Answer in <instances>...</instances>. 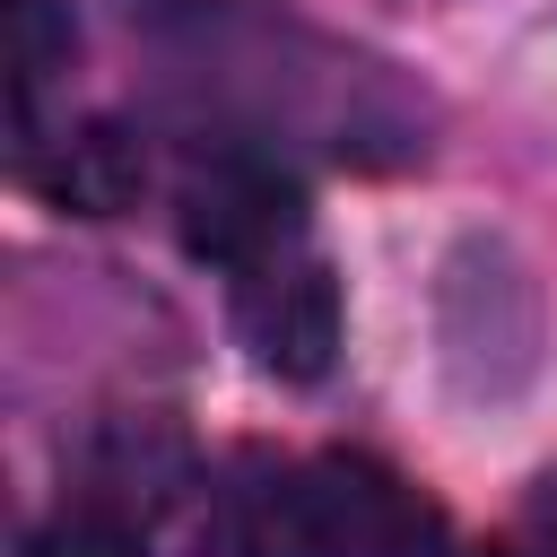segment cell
Masks as SVG:
<instances>
[{"label":"cell","instance_id":"8992f818","mask_svg":"<svg viewBox=\"0 0 557 557\" xmlns=\"http://www.w3.org/2000/svg\"><path fill=\"white\" fill-rule=\"evenodd\" d=\"M26 557H139V531H131V513L122 505H70V513H52L35 540H26Z\"/></svg>","mask_w":557,"mask_h":557},{"label":"cell","instance_id":"5b68a950","mask_svg":"<svg viewBox=\"0 0 557 557\" xmlns=\"http://www.w3.org/2000/svg\"><path fill=\"white\" fill-rule=\"evenodd\" d=\"M70 61V17L52 0H9V70H17V113L35 104V87Z\"/></svg>","mask_w":557,"mask_h":557},{"label":"cell","instance_id":"277c9868","mask_svg":"<svg viewBox=\"0 0 557 557\" xmlns=\"http://www.w3.org/2000/svg\"><path fill=\"white\" fill-rule=\"evenodd\" d=\"M26 183L70 218H122L148 191V157L122 122H70L44 157H26Z\"/></svg>","mask_w":557,"mask_h":557},{"label":"cell","instance_id":"6da1fadb","mask_svg":"<svg viewBox=\"0 0 557 557\" xmlns=\"http://www.w3.org/2000/svg\"><path fill=\"white\" fill-rule=\"evenodd\" d=\"M287 496H296V540H305V557H426V548H435L426 496H418L400 470L366 461V453H322V461H305V470L287 479Z\"/></svg>","mask_w":557,"mask_h":557},{"label":"cell","instance_id":"3957f363","mask_svg":"<svg viewBox=\"0 0 557 557\" xmlns=\"http://www.w3.org/2000/svg\"><path fill=\"white\" fill-rule=\"evenodd\" d=\"M235 331L244 348L287 374V383H313L331 374V348H339V278L322 261H261L244 270V296H235Z\"/></svg>","mask_w":557,"mask_h":557},{"label":"cell","instance_id":"7a4b0ae2","mask_svg":"<svg viewBox=\"0 0 557 557\" xmlns=\"http://www.w3.org/2000/svg\"><path fill=\"white\" fill-rule=\"evenodd\" d=\"M296 183L252 165V157H218L183 183V252L218 261V270H261L296 244Z\"/></svg>","mask_w":557,"mask_h":557}]
</instances>
